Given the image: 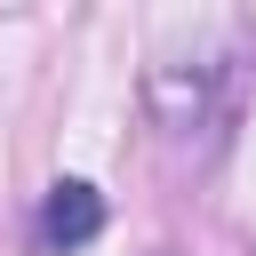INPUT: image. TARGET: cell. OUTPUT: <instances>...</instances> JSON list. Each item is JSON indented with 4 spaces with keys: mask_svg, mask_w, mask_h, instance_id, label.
I'll return each mask as SVG.
<instances>
[{
    "mask_svg": "<svg viewBox=\"0 0 256 256\" xmlns=\"http://www.w3.org/2000/svg\"><path fill=\"white\" fill-rule=\"evenodd\" d=\"M240 96V56H192V64H160L152 72V120L168 128V144H208L232 120Z\"/></svg>",
    "mask_w": 256,
    "mask_h": 256,
    "instance_id": "cell-1",
    "label": "cell"
},
{
    "mask_svg": "<svg viewBox=\"0 0 256 256\" xmlns=\"http://www.w3.org/2000/svg\"><path fill=\"white\" fill-rule=\"evenodd\" d=\"M32 232H40V248H88L96 232H104V192L96 184H80V176H56L48 184V200H40V216H32Z\"/></svg>",
    "mask_w": 256,
    "mask_h": 256,
    "instance_id": "cell-2",
    "label": "cell"
}]
</instances>
